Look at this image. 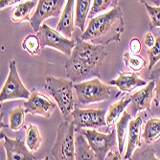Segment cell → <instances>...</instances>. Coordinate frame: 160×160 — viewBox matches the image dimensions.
<instances>
[{"mask_svg":"<svg viewBox=\"0 0 160 160\" xmlns=\"http://www.w3.org/2000/svg\"><path fill=\"white\" fill-rule=\"evenodd\" d=\"M107 58L105 47L76 37V46L65 62V73L73 82L101 78V66Z\"/></svg>","mask_w":160,"mask_h":160,"instance_id":"obj_1","label":"cell"},{"mask_svg":"<svg viewBox=\"0 0 160 160\" xmlns=\"http://www.w3.org/2000/svg\"><path fill=\"white\" fill-rule=\"evenodd\" d=\"M124 31L123 12L120 7L116 6L109 12L91 18L81 38L94 44L106 45L110 42H120Z\"/></svg>","mask_w":160,"mask_h":160,"instance_id":"obj_2","label":"cell"},{"mask_svg":"<svg viewBox=\"0 0 160 160\" xmlns=\"http://www.w3.org/2000/svg\"><path fill=\"white\" fill-rule=\"evenodd\" d=\"M44 88L56 101L62 118L65 121L71 122L72 112L75 109L74 82L70 79L66 80L48 76L45 78Z\"/></svg>","mask_w":160,"mask_h":160,"instance_id":"obj_3","label":"cell"},{"mask_svg":"<svg viewBox=\"0 0 160 160\" xmlns=\"http://www.w3.org/2000/svg\"><path fill=\"white\" fill-rule=\"evenodd\" d=\"M74 89L78 104L85 106L109 100L112 88L102 82L100 78H93L74 83Z\"/></svg>","mask_w":160,"mask_h":160,"instance_id":"obj_4","label":"cell"},{"mask_svg":"<svg viewBox=\"0 0 160 160\" xmlns=\"http://www.w3.org/2000/svg\"><path fill=\"white\" fill-rule=\"evenodd\" d=\"M75 132L76 126L70 121H64L58 127L57 138L51 151L55 159H75Z\"/></svg>","mask_w":160,"mask_h":160,"instance_id":"obj_5","label":"cell"},{"mask_svg":"<svg viewBox=\"0 0 160 160\" xmlns=\"http://www.w3.org/2000/svg\"><path fill=\"white\" fill-rule=\"evenodd\" d=\"M78 130H80L88 141L91 149L97 156V159H106V156L108 152L114 150L116 145H117L118 139L116 128L112 129L108 133L98 132L95 128H82Z\"/></svg>","mask_w":160,"mask_h":160,"instance_id":"obj_6","label":"cell"},{"mask_svg":"<svg viewBox=\"0 0 160 160\" xmlns=\"http://www.w3.org/2000/svg\"><path fill=\"white\" fill-rule=\"evenodd\" d=\"M37 36L39 38L41 49H44L45 47H52L68 57L71 56L72 51L76 46V41L65 38L57 30L49 27L46 23L41 24Z\"/></svg>","mask_w":160,"mask_h":160,"instance_id":"obj_7","label":"cell"},{"mask_svg":"<svg viewBox=\"0 0 160 160\" xmlns=\"http://www.w3.org/2000/svg\"><path fill=\"white\" fill-rule=\"evenodd\" d=\"M31 92L23 84L17 66V62L12 60L9 64V75L0 92V103L9 100L29 99Z\"/></svg>","mask_w":160,"mask_h":160,"instance_id":"obj_8","label":"cell"},{"mask_svg":"<svg viewBox=\"0 0 160 160\" xmlns=\"http://www.w3.org/2000/svg\"><path fill=\"white\" fill-rule=\"evenodd\" d=\"M65 0H38L35 12L30 18L33 30L38 33L42 22L49 18H58L61 14Z\"/></svg>","mask_w":160,"mask_h":160,"instance_id":"obj_9","label":"cell"},{"mask_svg":"<svg viewBox=\"0 0 160 160\" xmlns=\"http://www.w3.org/2000/svg\"><path fill=\"white\" fill-rule=\"evenodd\" d=\"M106 110L104 109H81L75 108L72 112V122L76 129L98 128L107 126Z\"/></svg>","mask_w":160,"mask_h":160,"instance_id":"obj_10","label":"cell"},{"mask_svg":"<svg viewBox=\"0 0 160 160\" xmlns=\"http://www.w3.org/2000/svg\"><path fill=\"white\" fill-rule=\"evenodd\" d=\"M57 106V103H54L45 95L39 93L36 88H33L31 96L27 99V102H25L24 104L26 113L40 115L45 118L51 117Z\"/></svg>","mask_w":160,"mask_h":160,"instance_id":"obj_11","label":"cell"},{"mask_svg":"<svg viewBox=\"0 0 160 160\" xmlns=\"http://www.w3.org/2000/svg\"><path fill=\"white\" fill-rule=\"evenodd\" d=\"M154 81H152L144 88L130 96L132 101L128 105V108L132 117L135 118L137 113L142 110L151 111V103L154 96Z\"/></svg>","mask_w":160,"mask_h":160,"instance_id":"obj_12","label":"cell"},{"mask_svg":"<svg viewBox=\"0 0 160 160\" xmlns=\"http://www.w3.org/2000/svg\"><path fill=\"white\" fill-rule=\"evenodd\" d=\"M1 137H3V147L6 152L8 160H35L36 156L32 151L27 147L26 143L21 139H11L4 132H1Z\"/></svg>","mask_w":160,"mask_h":160,"instance_id":"obj_13","label":"cell"},{"mask_svg":"<svg viewBox=\"0 0 160 160\" xmlns=\"http://www.w3.org/2000/svg\"><path fill=\"white\" fill-rule=\"evenodd\" d=\"M109 83L118 87L121 92L125 93L132 92L136 87H142L148 84L146 81L139 78L137 72H132V73L120 72L118 78L111 80Z\"/></svg>","mask_w":160,"mask_h":160,"instance_id":"obj_14","label":"cell"},{"mask_svg":"<svg viewBox=\"0 0 160 160\" xmlns=\"http://www.w3.org/2000/svg\"><path fill=\"white\" fill-rule=\"evenodd\" d=\"M141 126H142V118L140 116L135 117L134 119H130L128 123V130L127 152L123 159L132 158L134 150L137 147H141V139H140Z\"/></svg>","mask_w":160,"mask_h":160,"instance_id":"obj_15","label":"cell"},{"mask_svg":"<svg viewBox=\"0 0 160 160\" xmlns=\"http://www.w3.org/2000/svg\"><path fill=\"white\" fill-rule=\"evenodd\" d=\"M74 2L75 0H67L61 19L57 25L56 30L65 38H71L74 32L75 19H74Z\"/></svg>","mask_w":160,"mask_h":160,"instance_id":"obj_16","label":"cell"},{"mask_svg":"<svg viewBox=\"0 0 160 160\" xmlns=\"http://www.w3.org/2000/svg\"><path fill=\"white\" fill-rule=\"evenodd\" d=\"M75 159H97L88 141L80 130H78V134L75 136Z\"/></svg>","mask_w":160,"mask_h":160,"instance_id":"obj_17","label":"cell"},{"mask_svg":"<svg viewBox=\"0 0 160 160\" xmlns=\"http://www.w3.org/2000/svg\"><path fill=\"white\" fill-rule=\"evenodd\" d=\"M35 7L32 0H26L13 8L11 13V19L14 23H21L24 21H30V13Z\"/></svg>","mask_w":160,"mask_h":160,"instance_id":"obj_18","label":"cell"},{"mask_svg":"<svg viewBox=\"0 0 160 160\" xmlns=\"http://www.w3.org/2000/svg\"><path fill=\"white\" fill-rule=\"evenodd\" d=\"M91 0H76L75 7V26L80 28L83 33L85 31L86 18H88V12H90Z\"/></svg>","mask_w":160,"mask_h":160,"instance_id":"obj_19","label":"cell"},{"mask_svg":"<svg viewBox=\"0 0 160 160\" xmlns=\"http://www.w3.org/2000/svg\"><path fill=\"white\" fill-rule=\"evenodd\" d=\"M130 101H132V98L130 97H126V98L124 97L120 101L116 102V103L112 104L109 107V108L108 110L107 117H106L108 127H111L117 122V120L120 118L122 113L125 111L126 108L128 107Z\"/></svg>","mask_w":160,"mask_h":160,"instance_id":"obj_20","label":"cell"},{"mask_svg":"<svg viewBox=\"0 0 160 160\" xmlns=\"http://www.w3.org/2000/svg\"><path fill=\"white\" fill-rule=\"evenodd\" d=\"M132 115L128 112L124 111L119 118L117 124H116V132H117V139H118V150L122 154L124 152V146L125 140L127 137V133L128 130V123L132 119Z\"/></svg>","mask_w":160,"mask_h":160,"instance_id":"obj_21","label":"cell"},{"mask_svg":"<svg viewBox=\"0 0 160 160\" xmlns=\"http://www.w3.org/2000/svg\"><path fill=\"white\" fill-rule=\"evenodd\" d=\"M142 137L147 144H152L160 138V118H151L147 121Z\"/></svg>","mask_w":160,"mask_h":160,"instance_id":"obj_22","label":"cell"},{"mask_svg":"<svg viewBox=\"0 0 160 160\" xmlns=\"http://www.w3.org/2000/svg\"><path fill=\"white\" fill-rule=\"evenodd\" d=\"M25 143L32 152H37L42 143V137L37 126L30 124L26 128Z\"/></svg>","mask_w":160,"mask_h":160,"instance_id":"obj_23","label":"cell"},{"mask_svg":"<svg viewBox=\"0 0 160 160\" xmlns=\"http://www.w3.org/2000/svg\"><path fill=\"white\" fill-rule=\"evenodd\" d=\"M25 108L22 107H18L11 110L9 116V127L12 130L18 132V130H20L23 128L25 124Z\"/></svg>","mask_w":160,"mask_h":160,"instance_id":"obj_24","label":"cell"},{"mask_svg":"<svg viewBox=\"0 0 160 160\" xmlns=\"http://www.w3.org/2000/svg\"><path fill=\"white\" fill-rule=\"evenodd\" d=\"M123 60L125 64L133 72L141 71L147 64V62L142 57L137 54H132L130 51H126L124 53Z\"/></svg>","mask_w":160,"mask_h":160,"instance_id":"obj_25","label":"cell"},{"mask_svg":"<svg viewBox=\"0 0 160 160\" xmlns=\"http://www.w3.org/2000/svg\"><path fill=\"white\" fill-rule=\"evenodd\" d=\"M22 49L31 56H37L41 51L40 42L38 36L35 35H28L22 41Z\"/></svg>","mask_w":160,"mask_h":160,"instance_id":"obj_26","label":"cell"},{"mask_svg":"<svg viewBox=\"0 0 160 160\" xmlns=\"http://www.w3.org/2000/svg\"><path fill=\"white\" fill-rule=\"evenodd\" d=\"M119 0H93V3L90 8L88 18L91 19L95 14L103 12L108 8H114L117 6Z\"/></svg>","mask_w":160,"mask_h":160,"instance_id":"obj_27","label":"cell"},{"mask_svg":"<svg viewBox=\"0 0 160 160\" xmlns=\"http://www.w3.org/2000/svg\"><path fill=\"white\" fill-rule=\"evenodd\" d=\"M148 57H149V70H152L156 63L160 61V30L158 32V36L156 37L155 43L152 48L149 49L148 51Z\"/></svg>","mask_w":160,"mask_h":160,"instance_id":"obj_28","label":"cell"},{"mask_svg":"<svg viewBox=\"0 0 160 160\" xmlns=\"http://www.w3.org/2000/svg\"><path fill=\"white\" fill-rule=\"evenodd\" d=\"M148 14L150 17V27L151 29L159 28L160 29V7L158 6H151L149 3H145Z\"/></svg>","mask_w":160,"mask_h":160,"instance_id":"obj_29","label":"cell"},{"mask_svg":"<svg viewBox=\"0 0 160 160\" xmlns=\"http://www.w3.org/2000/svg\"><path fill=\"white\" fill-rule=\"evenodd\" d=\"M151 79L154 81V98L153 102L157 108H160V67L155 69L151 75Z\"/></svg>","mask_w":160,"mask_h":160,"instance_id":"obj_30","label":"cell"},{"mask_svg":"<svg viewBox=\"0 0 160 160\" xmlns=\"http://www.w3.org/2000/svg\"><path fill=\"white\" fill-rule=\"evenodd\" d=\"M128 48H129V51L132 52V54L140 53L141 48H142L141 41L138 38H132V40H130V42H129V47Z\"/></svg>","mask_w":160,"mask_h":160,"instance_id":"obj_31","label":"cell"},{"mask_svg":"<svg viewBox=\"0 0 160 160\" xmlns=\"http://www.w3.org/2000/svg\"><path fill=\"white\" fill-rule=\"evenodd\" d=\"M155 39H156V38L153 36V34L152 32H148L146 35H145L144 43H145V45H146V47L148 49H151V48L153 47L154 43H155Z\"/></svg>","mask_w":160,"mask_h":160,"instance_id":"obj_32","label":"cell"},{"mask_svg":"<svg viewBox=\"0 0 160 160\" xmlns=\"http://www.w3.org/2000/svg\"><path fill=\"white\" fill-rule=\"evenodd\" d=\"M23 1H26V0H0V9L3 10L9 6L18 4V3H21Z\"/></svg>","mask_w":160,"mask_h":160,"instance_id":"obj_33","label":"cell"},{"mask_svg":"<svg viewBox=\"0 0 160 160\" xmlns=\"http://www.w3.org/2000/svg\"><path fill=\"white\" fill-rule=\"evenodd\" d=\"M106 159H108V160H113V159H117V160H120V159H123L122 156H121V153L119 152V150H112L110 152H108V153L107 154L106 156Z\"/></svg>","mask_w":160,"mask_h":160,"instance_id":"obj_34","label":"cell"},{"mask_svg":"<svg viewBox=\"0 0 160 160\" xmlns=\"http://www.w3.org/2000/svg\"><path fill=\"white\" fill-rule=\"evenodd\" d=\"M137 1L145 4V3H152L155 6H159L160 5V0H137Z\"/></svg>","mask_w":160,"mask_h":160,"instance_id":"obj_35","label":"cell"}]
</instances>
